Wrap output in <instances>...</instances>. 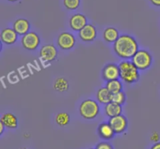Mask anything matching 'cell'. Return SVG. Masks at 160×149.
Segmentation results:
<instances>
[{
	"label": "cell",
	"instance_id": "4316f807",
	"mask_svg": "<svg viewBox=\"0 0 160 149\" xmlns=\"http://www.w3.org/2000/svg\"><path fill=\"white\" fill-rule=\"evenodd\" d=\"M152 4L156 6H160V0H149Z\"/></svg>",
	"mask_w": 160,
	"mask_h": 149
},
{
	"label": "cell",
	"instance_id": "52a82bcc",
	"mask_svg": "<svg viewBox=\"0 0 160 149\" xmlns=\"http://www.w3.org/2000/svg\"><path fill=\"white\" fill-rule=\"evenodd\" d=\"M102 76L106 82L120 79V71L118 64L109 63L105 65L102 71Z\"/></svg>",
	"mask_w": 160,
	"mask_h": 149
},
{
	"label": "cell",
	"instance_id": "603a6c76",
	"mask_svg": "<svg viewBox=\"0 0 160 149\" xmlns=\"http://www.w3.org/2000/svg\"><path fill=\"white\" fill-rule=\"evenodd\" d=\"M81 4V0H63V5L67 9L74 10L78 9Z\"/></svg>",
	"mask_w": 160,
	"mask_h": 149
},
{
	"label": "cell",
	"instance_id": "ba28073f",
	"mask_svg": "<svg viewBox=\"0 0 160 149\" xmlns=\"http://www.w3.org/2000/svg\"><path fill=\"white\" fill-rule=\"evenodd\" d=\"M58 50L53 44H45L42 45L39 51L41 59L46 62H52L57 58Z\"/></svg>",
	"mask_w": 160,
	"mask_h": 149
},
{
	"label": "cell",
	"instance_id": "2e32d148",
	"mask_svg": "<svg viewBox=\"0 0 160 149\" xmlns=\"http://www.w3.org/2000/svg\"><path fill=\"white\" fill-rule=\"evenodd\" d=\"M123 112V108L121 105L117 104L111 101L110 103L104 105V113L108 118H112L115 116L122 114Z\"/></svg>",
	"mask_w": 160,
	"mask_h": 149
},
{
	"label": "cell",
	"instance_id": "8fae6325",
	"mask_svg": "<svg viewBox=\"0 0 160 149\" xmlns=\"http://www.w3.org/2000/svg\"><path fill=\"white\" fill-rule=\"evenodd\" d=\"M70 28L74 31L79 32L82 28L88 24L87 17L81 13H75L70 18L69 21Z\"/></svg>",
	"mask_w": 160,
	"mask_h": 149
},
{
	"label": "cell",
	"instance_id": "d4e9b609",
	"mask_svg": "<svg viewBox=\"0 0 160 149\" xmlns=\"http://www.w3.org/2000/svg\"><path fill=\"white\" fill-rule=\"evenodd\" d=\"M160 139V136H159V133L156 131H153L152 133V134L150 135V141H152L154 143H157L159 141Z\"/></svg>",
	"mask_w": 160,
	"mask_h": 149
},
{
	"label": "cell",
	"instance_id": "e0dca14e",
	"mask_svg": "<svg viewBox=\"0 0 160 149\" xmlns=\"http://www.w3.org/2000/svg\"><path fill=\"white\" fill-rule=\"evenodd\" d=\"M112 94L109 92L106 86L100 87L96 93V100L99 104L106 105L112 101Z\"/></svg>",
	"mask_w": 160,
	"mask_h": 149
},
{
	"label": "cell",
	"instance_id": "4fadbf2b",
	"mask_svg": "<svg viewBox=\"0 0 160 149\" xmlns=\"http://www.w3.org/2000/svg\"><path fill=\"white\" fill-rule=\"evenodd\" d=\"M18 35H24L30 31L31 24L27 19L18 18L12 23V28Z\"/></svg>",
	"mask_w": 160,
	"mask_h": 149
},
{
	"label": "cell",
	"instance_id": "7402d4cb",
	"mask_svg": "<svg viewBox=\"0 0 160 149\" xmlns=\"http://www.w3.org/2000/svg\"><path fill=\"white\" fill-rule=\"evenodd\" d=\"M127 100V95L123 91L117 93L112 95V102L117 104L120 105H123L126 103Z\"/></svg>",
	"mask_w": 160,
	"mask_h": 149
},
{
	"label": "cell",
	"instance_id": "6da1fadb",
	"mask_svg": "<svg viewBox=\"0 0 160 149\" xmlns=\"http://www.w3.org/2000/svg\"><path fill=\"white\" fill-rule=\"evenodd\" d=\"M113 51L117 56L123 60H131L139 50L138 42L135 38L130 35H120L113 43Z\"/></svg>",
	"mask_w": 160,
	"mask_h": 149
},
{
	"label": "cell",
	"instance_id": "5bb4252c",
	"mask_svg": "<svg viewBox=\"0 0 160 149\" xmlns=\"http://www.w3.org/2000/svg\"><path fill=\"white\" fill-rule=\"evenodd\" d=\"M98 134L102 139L110 140L114 137L116 133L108 122H103L98 125Z\"/></svg>",
	"mask_w": 160,
	"mask_h": 149
},
{
	"label": "cell",
	"instance_id": "3957f363",
	"mask_svg": "<svg viewBox=\"0 0 160 149\" xmlns=\"http://www.w3.org/2000/svg\"><path fill=\"white\" fill-rule=\"evenodd\" d=\"M101 108L99 103L94 99H85L79 106L80 115L86 120H92L99 114Z\"/></svg>",
	"mask_w": 160,
	"mask_h": 149
},
{
	"label": "cell",
	"instance_id": "f1b7e54d",
	"mask_svg": "<svg viewBox=\"0 0 160 149\" xmlns=\"http://www.w3.org/2000/svg\"><path fill=\"white\" fill-rule=\"evenodd\" d=\"M8 1H9V2H16V1H17V0H8Z\"/></svg>",
	"mask_w": 160,
	"mask_h": 149
},
{
	"label": "cell",
	"instance_id": "ac0fdd59",
	"mask_svg": "<svg viewBox=\"0 0 160 149\" xmlns=\"http://www.w3.org/2000/svg\"><path fill=\"white\" fill-rule=\"evenodd\" d=\"M103 39L107 43H114L120 37V34L117 28L113 27L106 28L103 31Z\"/></svg>",
	"mask_w": 160,
	"mask_h": 149
},
{
	"label": "cell",
	"instance_id": "7a4b0ae2",
	"mask_svg": "<svg viewBox=\"0 0 160 149\" xmlns=\"http://www.w3.org/2000/svg\"><path fill=\"white\" fill-rule=\"evenodd\" d=\"M118 65L120 71V80L128 84H133L138 81L140 78L139 70L131 60H123Z\"/></svg>",
	"mask_w": 160,
	"mask_h": 149
},
{
	"label": "cell",
	"instance_id": "ffe728a7",
	"mask_svg": "<svg viewBox=\"0 0 160 149\" xmlns=\"http://www.w3.org/2000/svg\"><path fill=\"white\" fill-rule=\"evenodd\" d=\"M69 87H70L69 82L63 77H59L56 78L53 83V88L55 90L59 93L67 92L69 89Z\"/></svg>",
	"mask_w": 160,
	"mask_h": 149
},
{
	"label": "cell",
	"instance_id": "44dd1931",
	"mask_svg": "<svg viewBox=\"0 0 160 149\" xmlns=\"http://www.w3.org/2000/svg\"><path fill=\"white\" fill-rule=\"evenodd\" d=\"M55 121H56V124L59 126H66L70 123V116L66 111H60L58 114H56V117H55Z\"/></svg>",
	"mask_w": 160,
	"mask_h": 149
},
{
	"label": "cell",
	"instance_id": "484cf974",
	"mask_svg": "<svg viewBox=\"0 0 160 149\" xmlns=\"http://www.w3.org/2000/svg\"><path fill=\"white\" fill-rule=\"evenodd\" d=\"M150 149H160V141L157 143H155Z\"/></svg>",
	"mask_w": 160,
	"mask_h": 149
},
{
	"label": "cell",
	"instance_id": "83f0119b",
	"mask_svg": "<svg viewBox=\"0 0 160 149\" xmlns=\"http://www.w3.org/2000/svg\"><path fill=\"white\" fill-rule=\"evenodd\" d=\"M5 128H6V127L5 126L4 124H3L2 122H0V135L2 134L3 132H4V130H5Z\"/></svg>",
	"mask_w": 160,
	"mask_h": 149
},
{
	"label": "cell",
	"instance_id": "5b68a950",
	"mask_svg": "<svg viewBox=\"0 0 160 149\" xmlns=\"http://www.w3.org/2000/svg\"><path fill=\"white\" fill-rule=\"evenodd\" d=\"M40 43V37L34 31H29L21 38L22 46L27 50H30V51L35 50L39 46Z\"/></svg>",
	"mask_w": 160,
	"mask_h": 149
},
{
	"label": "cell",
	"instance_id": "9c48e42d",
	"mask_svg": "<svg viewBox=\"0 0 160 149\" xmlns=\"http://www.w3.org/2000/svg\"><path fill=\"white\" fill-rule=\"evenodd\" d=\"M108 122L112 126V128L113 129L114 132L117 134L123 133L127 130L128 125V119H127L126 116L123 115V114H120V115L110 118Z\"/></svg>",
	"mask_w": 160,
	"mask_h": 149
},
{
	"label": "cell",
	"instance_id": "8992f818",
	"mask_svg": "<svg viewBox=\"0 0 160 149\" xmlns=\"http://www.w3.org/2000/svg\"><path fill=\"white\" fill-rule=\"evenodd\" d=\"M56 43L61 50H70L74 47L76 44V38L72 33L64 31L58 35Z\"/></svg>",
	"mask_w": 160,
	"mask_h": 149
},
{
	"label": "cell",
	"instance_id": "30bf717a",
	"mask_svg": "<svg viewBox=\"0 0 160 149\" xmlns=\"http://www.w3.org/2000/svg\"><path fill=\"white\" fill-rule=\"evenodd\" d=\"M79 38L84 42H93L97 37L96 28L92 24H88L78 32Z\"/></svg>",
	"mask_w": 160,
	"mask_h": 149
},
{
	"label": "cell",
	"instance_id": "7c38bea8",
	"mask_svg": "<svg viewBox=\"0 0 160 149\" xmlns=\"http://www.w3.org/2000/svg\"><path fill=\"white\" fill-rule=\"evenodd\" d=\"M18 39V34L13 30V28H3L0 33V39L2 43L6 45H13Z\"/></svg>",
	"mask_w": 160,
	"mask_h": 149
},
{
	"label": "cell",
	"instance_id": "d6986e66",
	"mask_svg": "<svg viewBox=\"0 0 160 149\" xmlns=\"http://www.w3.org/2000/svg\"><path fill=\"white\" fill-rule=\"evenodd\" d=\"M105 86L107 88V89L111 93L114 94L123 91V84L120 79H115L106 82Z\"/></svg>",
	"mask_w": 160,
	"mask_h": 149
},
{
	"label": "cell",
	"instance_id": "cb8c5ba5",
	"mask_svg": "<svg viewBox=\"0 0 160 149\" xmlns=\"http://www.w3.org/2000/svg\"><path fill=\"white\" fill-rule=\"evenodd\" d=\"M96 149H113V147L109 143L106 142V141H102V142H100L97 144Z\"/></svg>",
	"mask_w": 160,
	"mask_h": 149
},
{
	"label": "cell",
	"instance_id": "f546056e",
	"mask_svg": "<svg viewBox=\"0 0 160 149\" xmlns=\"http://www.w3.org/2000/svg\"><path fill=\"white\" fill-rule=\"evenodd\" d=\"M21 149H28V148H26V147H23V148H21Z\"/></svg>",
	"mask_w": 160,
	"mask_h": 149
},
{
	"label": "cell",
	"instance_id": "277c9868",
	"mask_svg": "<svg viewBox=\"0 0 160 149\" xmlns=\"http://www.w3.org/2000/svg\"><path fill=\"white\" fill-rule=\"evenodd\" d=\"M131 61L139 71H145L151 67L153 59L150 52L145 49H141L133 56Z\"/></svg>",
	"mask_w": 160,
	"mask_h": 149
},
{
	"label": "cell",
	"instance_id": "9a60e30c",
	"mask_svg": "<svg viewBox=\"0 0 160 149\" xmlns=\"http://www.w3.org/2000/svg\"><path fill=\"white\" fill-rule=\"evenodd\" d=\"M0 122H2L6 128L14 130L18 127V119L15 114L11 112L3 113L0 118Z\"/></svg>",
	"mask_w": 160,
	"mask_h": 149
},
{
	"label": "cell",
	"instance_id": "4dcf8cb0",
	"mask_svg": "<svg viewBox=\"0 0 160 149\" xmlns=\"http://www.w3.org/2000/svg\"><path fill=\"white\" fill-rule=\"evenodd\" d=\"M88 149H96V148H88Z\"/></svg>",
	"mask_w": 160,
	"mask_h": 149
}]
</instances>
